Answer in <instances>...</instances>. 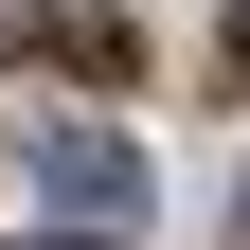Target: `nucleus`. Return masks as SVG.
Instances as JSON below:
<instances>
[{
    "label": "nucleus",
    "instance_id": "obj_1",
    "mask_svg": "<svg viewBox=\"0 0 250 250\" xmlns=\"http://www.w3.org/2000/svg\"><path fill=\"white\" fill-rule=\"evenodd\" d=\"M36 197H54V214H72V232H89V250H107V232H125V214H143V161H125L107 125H54V143H36Z\"/></svg>",
    "mask_w": 250,
    "mask_h": 250
},
{
    "label": "nucleus",
    "instance_id": "obj_2",
    "mask_svg": "<svg viewBox=\"0 0 250 250\" xmlns=\"http://www.w3.org/2000/svg\"><path fill=\"white\" fill-rule=\"evenodd\" d=\"M36 36H72V0H0V54H36Z\"/></svg>",
    "mask_w": 250,
    "mask_h": 250
},
{
    "label": "nucleus",
    "instance_id": "obj_3",
    "mask_svg": "<svg viewBox=\"0 0 250 250\" xmlns=\"http://www.w3.org/2000/svg\"><path fill=\"white\" fill-rule=\"evenodd\" d=\"M232 72H250V0H232Z\"/></svg>",
    "mask_w": 250,
    "mask_h": 250
}]
</instances>
